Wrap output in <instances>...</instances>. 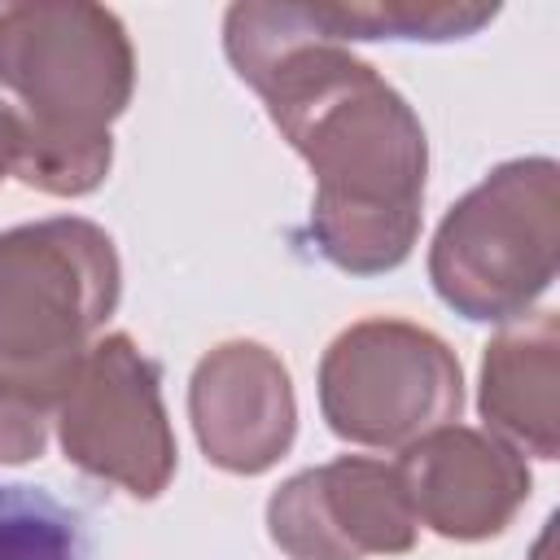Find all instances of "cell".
<instances>
[{"instance_id":"obj_6","label":"cell","mask_w":560,"mask_h":560,"mask_svg":"<svg viewBox=\"0 0 560 560\" xmlns=\"http://www.w3.org/2000/svg\"><path fill=\"white\" fill-rule=\"evenodd\" d=\"M57 433L74 468L127 490L131 499H158L175 472L158 363L122 332L92 341L83 354L57 402Z\"/></svg>"},{"instance_id":"obj_5","label":"cell","mask_w":560,"mask_h":560,"mask_svg":"<svg viewBox=\"0 0 560 560\" xmlns=\"http://www.w3.org/2000/svg\"><path fill=\"white\" fill-rule=\"evenodd\" d=\"M464 407L459 359L442 337L407 319L350 324L319 363V411L354 446L402 451L455 424Z\"/></svg>"},{"instance_id":"obj_7","label":"cell","mask_w":560,"mask_h":560,"mask_svg":"<svg viewBox=\"0 0 560 560\" xmlns=\"http://www.w3.org/2000/svg\"><path fill=\"white\" fill-rule=\"evenodd\" d=\"M416 525L398 468L363 455L306 468L267 503L271 542L289 560L402 556L416 542Z\"/></svg>"},{"instance_id":"obj_1","label":"cell","mask_w":560,"mask_h":560,"mask_svg":"<svg viewBox=\"0 0 560 560\" xmlns=\"http://www.w3.org/2000/svg\"><path fill=\"white\" fill-rule=\"evenodd\" d=\"M223 48L315 171L311 236L319 254L350 276L407 262L429 171L411 105L328 35L315 4H232Z\"/></svg>"},{"instance_id":"obj_3","label":"cell","mask_w":560,"mask_h":560,"mask_svg":"<svg viewBox=\"0 0 560 560\" xmlns=\"http://www.w3.org/2000/svg\"><path fill=\"white\" fill-rule=\"evenodd\" d=\"M118 306L114 241L88 219L0 232V398L52 411Z\"/></svg>"},{"instance_id":"obj_13","label":"cell","mask_w":560,"mask_h":560,"mask_svg":"<svg viewBox=\"0 0 560 560\" xmlns=\"http://www.w3.org/2000/svg\"><path fill=\"white\" fill-rule=\"evenodd\" d=\"M48 438V416L31 411L22 402L0 398V464H26L44 451Z\"/></svg>"},{"instance_id":"obj_10","label":"cell","mask_w":560,"mask_h":560,"mask_svg":"<svg viewBox=\"0 0 560 560\" xmlns=\"http://www.w3.org/2000/svg\"><path fill=\"white\" fill-rule=\"evenodd\" d=\"M560 324L556 311H534L508 324L481 359V416L499 442L556 459L560 451Z\"/></svg>"},{"instance_id":"obj_2","label":"cell","mask_w":560,"mask_h":560,"mask_svg":"<svg viewBox=\"0 0 560 560\" xmlns=\"http://www.w3.org/2000/svg\"><path fill=\"white\" fill-rule=\"evenodd\" d=\"M0 83L22 101L13 175L52 197H83L109 175V122L127 109L136 61L101 4L0 9Z\"/></svg>"},{"instance_id":"obj_8","label":"cell","mask_w":560,"mask_h":560,"mask_svg":"<svg viewBox=\"0 0 560 560\" xmlns=\"http://www.w3.org/2000/svg\"><path fill=\"white\" fill-rule=\"evenodd\" d=\"M394 468L416 521L459 542L503 534L529 499V468L521 451L464 424H442L416 438L402 446Z\"/></svg>"},{"instance_id":"obj_9","label":"cell","mask_w":560,"mask_h":560,"mask_svg":"<svg viewBox=\"0 0 560 560\" xmlns=\"http://www.w3.org/2000/svg\"><path fill=\"white\" fill-rule=\"evenodd\" d=\"M188 416L206 459L241 477L267 472L298 433L289 372L258 341H223L197 363Z\"/></svg>"},{"instance_id":"obj_12","label":"cell","mask_w":560,"mask_h":560,"mask_svg":"<svg viewBox=\"0 0 560 560\" xmlns=\"http://www.w3.org/2000/svg\"><path fill=\"white\" fill-rule=\"evenodd\" d=\"M0 560H79V521L35 486H0Z\"/></svg>"},{"instance_id":"obj_11","label":"cell","mask_w":560,"mask_h":560,"mask_svg":"<svg viewBox=\"0 0 560 560\" xmlns=\"http://www.w3.org/2000/svg\"><path fill=\"white\" fill-rule=\"evenodd\" d=\"M337 44L346 39H464L481 31L494 4H315Z\"/></svg>"},{"instance_id":"obj_14","label":"cell","mask_w":560,"mask_h":560,"mask_svg":"<svg viewBox=\"0 0 560 560\" xmlns=\"http://www.w3.org/2000/svg\"><path fill=\"white\" fill-rule=\"evenodd\" d=\"M18 162V109L0 101V184Z\"/></svg>"},{"instance_id":"obj_4","label":"cell","mask_w":560,"mask_h":560,"mask_svg":"<svg viewBox=\"0 0 560 560\" xmlns=\"http://www.w3.org/2000/svg\"><path fill=\"white\" fill-rule=\"evenodd\" d=\"M556 254L560 166L516 158L451 206L429 249V280L464 319L512 324L556 280Z\"/></svg>"}]
</instances>
